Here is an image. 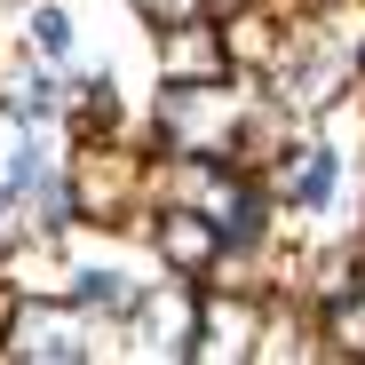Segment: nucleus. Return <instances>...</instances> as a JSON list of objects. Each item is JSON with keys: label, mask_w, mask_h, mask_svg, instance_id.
Wrapping results in <instances>:
<instances>
[]
</instances>
